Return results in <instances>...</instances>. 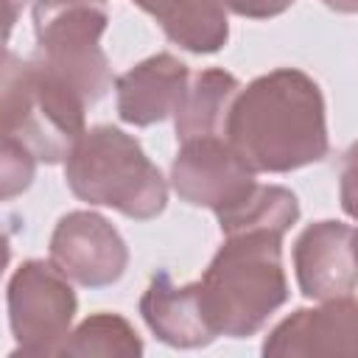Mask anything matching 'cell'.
<instances>
[{"instance_id":"1","label":"cell","mask_w":358,"mask_h":358,"mask_svg":"<svg viewBox=\"0 0 358 358\" xmlns=\"http://www.w3.org/2000/svg\"><path fill=\"white\" fill-rule=\"evenodd\" d=\"M324 95L296 67H277L241 87L224 137L255 173H288L330 151Z\"/></svg>"},{"instance_id":"2","label":"cell","mask_w":358,"mask_h":358,"mask_svg":"<svg viewBox=\"0 0 358 358\" xmlns=\"http://www.w3.org/2000/svg\"><path fill=\"white\" fill-rule=\"evenodd\" d=\"M282 238L268 229L224 235L199 280L204 310L218 336L249 338L288 302Z\"/></svg>"},{"instance_id":"3","label":"cell","mask_w":358,"mask_h":358,"mask_svg":"<svg viewBox=\"0 0 358 358\" xmlns=\"http://www.w3.org/2000/svg\"><path fill=\"white\" fill-rule=\"evenodd\" d=\"M64 182L78 201L151 221L168 204V182L143 145L117 126H92L64 159Z\"/></svg>"},{"instance_id":"4","label":"cell","mask_w":358,"mask_h":358,"mask_svg":"<svg viewBox=\"0 0 358 358\" xmlns=\"http://www.w3.org/2000/svg\"><path fill=\"white\" fill-rule=\"evenodd\" d=\"M87 101L36 56L22 59L6 50L0 84L3 134L20 140L48 165L67 159L87 131Z\"/></svg>"},{"instance_id":"5","label":"cell","mask_w":358,"mask_h":358,"mask_svg":"<svg viewBox=\"0 0 358 358\" xmlns=\"http://www.w3.org/2000/svg\"><path fill=\"white\" fill-rule=\"evenodd\" d=\"M36 59L64 78L92 106L112 87V67L101 48L109 25L95 0H36L34 3Z\"/></svg>"},{"instance_id":"6","label":"cell","mask_w":358,"mask_h":358,"mask_svg":"<svg viewBox=\"0 0 358 358\" xmlns=\"http://www.w3.org/2000/svg\"><path fill=\"white\" fill-rule=\"evenodd\" d=\"M6 308L17 341L11 355H56L73 327L78 299L50 260H22L8 277Z\"/></svg>"},{"instance_id":"7","label":"cell","mask_w":358,"mask_h":358,"mask_svg":"<svg viewBox=\"0 0 358 358\" xmlns=\"http://www.w3.org/2000/svg\"><path fill=\"white\" fill-rule=\"evenodd\" d=\"M257 173L243 162L224 134L179 143L171 162L173 193L190 207H207L215 215L243 201L257 185Z\"/></svg>"},{"instance_id":"8","label":"cell","mask_w":358,"mask_h":358,"mask_svg":"<svg viewBox=\"0 0 358 358\" xmlns=\"http://www.w3.org/2000/svg\"><path fill=\"white\" fill-rule=\"evenodd\" d=\"M50 263L81 288H106L123 277L129 246L101 213L73 210L53 227Z\"/></svg>"},{"instance_id":"9","label":"cell","mask_w":358,"mask_h":358,"mask_svg":"<svg viewBox=\"0 0 358 358\" xmlns=\"http://www.w3.org/2000/svg\"><path fill=\"white\" fill-rule=\"evenodd\" d=\"M294 274L302 296L330 302L358 288L355 229L341 221H313L294 241Z\"/></svg>"},{"instance_id":"10","label":"cell","mask_w":358,"mask_h":358,"mask_svg":"<svg viewBox=\"0 0 358 358\" xmlns=\"http://www.w3.org/2000/svg\"><path fill=\"white\" fill-rule=\"evenodd\" d=\"M263 355H358V299L296 308L263 338Z\"/></svg>"},{"instance_id":"11","label":"cell","mask_w":358,"mask_h":358,"mask_svg":"<svg viewBox=\"0 0 358 358\" xmlns=\"http://www.w3.org/2000/svg\"><path fill=\"white\" fill-rule=\"evenodd\" d=\"M190 76L187 64L173 53H154L137 62L115 78V106L120 120L143 129L173 117Z\"/></svg>"},{"instance_id":"12","label":"cell","mask_w":358,"mask_h":358,"mask_svg":"<svg viewBox=\"0 0 358 358\" xmlns=\"http://www.w3.org/2000/svg\"><path fill=\"white\" fill-rule=\"evenodd\" d=\"M140 316L148 330L168 347H207L218 333L204 310L201 282L176 285L168 268H157L140 296Z\"/></svg>"},{"instance_id":"13","label":"cell","mask_w":358,"mask_h":358,"mask_svg":"<svg viewBox=\"0 0 358 358\" xmlns=\"http://www.w3.org/2000/svg\"><path fill=\"white\" fill-rule=\"evenodd\" d=\"M151 14L162 34L190 53H218L229 39L227 8L218 0H131Z\"/></svg>"},{"instance_id":"14","label":"cell","mask_w":358,"mask_h":358,"mask_svg":"<svg viewBox=\"0 0 358 358\" xmlns=\"http://www.w3.org/2000/svg\"><path fill=\"white\" fill-rule=\"evenodd\" d=\"M238 92H241V81L221 67L193 73L182 95V103L173 112L176 140L185 143L196 137L224 134L227 117H229V109Z\"/></svg>"},{"instance_id":"15","label":"cell","mask_w":358,"mask_h":358,"mask_svg":"<svg viewBox=\"0 0 358 358\" xmlns=\"http://www.w3.org/2000/svg\"><path fill=\"white\" fill-rule=\"evenodd\" d=\"M215 218L221 235L249 232V229H268L285 235L299 221V201L282 185H255L243 201L218 213Z\"/></svg>"},{"instance_id":"16","label":"cell","mask_w":358,"mask_h":358,"mask_svg":"<svg viewBox=\"0 0 358 358\" xmlns=\"http://www.w3.org/2000/svg\"><path fill=\"white\" fill-rule=\"evenodd\" d=\"M143 338L131 322L120 313H92L76 330L67 333L56 355H112V358H140Z\"/></svg>"},{"instance_id":"17","label":"cell","mask_w":358,"mask_h":358,"mask_svg":"<svg viewBox=\"0 0 358 358\" xmlns=\"http://www.w3.org/2000/svg\"><path fill=\"white\" fill-rule=\"evenodd\" d=\"M36 157L20 140L3 134V154H0V176H3V199H14L34 182Z\"/></svg>"},{"instance_id":"18","label":"cell","mask_w":358,"mask_h":358,"mask_svg":"<svg viewBox=\"0 0 358 358\" xmlns=\"http://www.w3.org/2000/svg\"><path fill=\"white\" fill-rule=\"evenodd\" d=\"M338 199L341 210L358 221V140L344 151L338 168Z\"/></svg>"},{"instance_id":"19","label":"cell","mask_w":358,"mask_h":358,"mask_svg":"<svg viewBox=\"0 0 358 358\" xmlns=\"http://www.w3.org/2000/svg\"><path fill=\"white\" fill-rule=\"evenodd\" d=\"M227 11L238 14V17H249V20H268L277 17L282 11H288L296 0H218Z\"/></svg>"},{"instance_id":"20","label":"cell","mask_w":358,"mask_h":358,"mask_svg":"<svg viewBox=\"0 0 358 358\" xmlns=\"http://www.w3.org/2000/svg\"><path fill=\"white\" fill-rule=\"evenodd\" d=\"M322 3L338 14H358V0H322Z\"/></svg>"},{"instance_id":"21","label":"cell","mask_w":358,"mask_h":358,"mask_svg":"<svg viewBox=\"0 0 358 358\" xmlns=\"http://www.w3.org/2000/svg\"><path fill=\"white\" fill-rule=\"evenodd\" d=\"M11 3V8H8V28L14 25V20H17V6H20V0H8ZM25 3V0H22Z\"/></svg>"},{"instance_id":"22","label":"cell","mask_w":358,"mask_h":358,"mask_svg":"<svg viewBox=\"0 0 358 358\" xmlns=\"http://www.w3.org/2000/svg\"><path fill=\"white\" fill-rule=\"evenodd\" d=\"M355 255H358V229H355Z\"/></svg>"},{"instance_id":"23","label":"cell","mask_w":358,"mask_h":358,"mask_svg":"<svg viewBox=\"0 0 358 358\" xmlns=\"http://www.w3.org/2000/svg\"><path fill=\"white\" fill-rule=\"evenodd\" d=\"M95 3H101V0H95Z\"/></svg>"}]
</instances>
